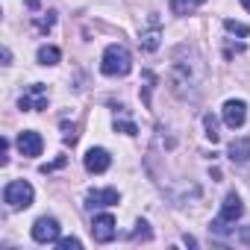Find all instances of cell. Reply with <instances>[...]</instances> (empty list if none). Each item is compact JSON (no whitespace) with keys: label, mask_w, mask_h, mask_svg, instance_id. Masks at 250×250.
<instances>
[{"label":"cell","mask_w":250,"mask_h":250,"mask_svg":"<svg viewBox=\"0 0 250 250\" xmlns=\"http://www.w3.org/2000/svg\"><path fill=\"white\" fill-rule=\"evenodd\" d=\"M241 6H244V9H247V12H250V0H241Z\"/></svg>","instance_id":"484cf974"},{"label":"cell","mask_w":250,"mask_h":250,"mask_svg":"<svg viewBox=\"0 0 250 250\" xmlns=\"http://www.w3.org/2000/svg\"><path fill=\"white\" fill-rule=\"evenodd\" d=\"M100 71L106 77H127L133 71V56L124 44H109L103 50V62H100Z\"/></svg>","instance_id":"7a4b0ae2"},{"label":"cell","mask_w":250,"mask_h":250,"mask_svg":"<svg viewBox=\"0 0 250 250\" xmlns=\"http://www.w3.org/2000/svg\"><path fill=\"white\" fill-rule=\"evenodd\" d=\"M241 212H244L241 197H238L235 191H229V194L224 197V203H221V215H218V221H224V224H235V221L241 218Z\"/></svg>","instance_id":"52a82bcc"},{"label":"cell","mask_w":250,"mask_h":250,"mask_svg":"<svg viewBox=\"0 0 250 250\" xmlns=\"http://www.w3.org/2000/svg\"><path fill=\"white\" fill-rule=\"evenodd\" d=\"M115 232H118V227H115V218L109 212H103V215H97L91 221V235H94L97 244H109L115 238Z\"/></svg>","instance_id":"5b68a950"},{"label":"cell","mask_w":250,"mask_h":250,"mask_svg":"<svg viewBox=\"0 0 250 250\" xmlns=\"http://www.w3.org/2000/svg\"><path fill=\"white\" fill-rule=\"evenodd\" d=\"M3 65H12V50L9 47H3Z\"/></svg>","instance_id":"603a6c76"},{"label":"cell","mask_w":250,"mask_h":250,"mask_svg":"<svg viewBox=\"0 0 250 250\" xmlns=\"http://www.w3.org/2000/svg\"><path fill=\"white\" fill-rule=\"evenodd\" d=\"M203 127H206V139L215 145L221 139V133H218V118L215 115H203Z\"/></svg>","instance_id":"9a60e30c"},{"label":"cell","mask_w":250,"mask_h":250,"mask_svg":"<svg viewBox=\"0 0 250 250\" xmlns=\"http://www.w3.org/2000/svg\"><path fill=\"white\" fill-rule=\"evenodd\" d=\"M121 200V194L115 188H91L88 197H85V206L94 209V206H115Z\"/></svg>","instance_id":"30bf717a"},{"label":"cell","mask_w":250,"mask_h":250,"mask_svg":"<svg viewBox=\"0 0 250 250\" xmlns=\"http://www.w3.org/2000/svg\"><path fill=\"white\" fill-rule=\"evenodd\" d=\"M159 42H162V30H159V21H153V27L142 33V39H139V44H142V50H147V53H153V50H159Z\"/></svg>","instance_id":"7c38bea8"},{"label":"cell","mask_w":250,"mask_h":250,"mask_svg":"<svg viewBox=\"0 0 250 250\" xmlns=\"http://www.w3.org/2000/svg\"><path fill=\"white\" fill-rule=\"evenodd\" d=\"M42 147H44V142L36 130H24L18 136V153L21 156H42Z\"/></svg>","instance_id":"ba28073f"},{"label":"cell","mask_w":250,"mask_h":250,"mask_svg":"<svg viewBox=\"0 0 250 250\" xmlns=\"http://www.w3.org/2000/svg\"><path fill=\"white\" fill-rule=\"evenodd\" d=\"M27 6H30V9H39L42 3H39V0H27Z\"/></svg>","instance_id":"d4e9b609"},{"label":"cell","mask_w":250,"mask_h":250,"mask_svg":"<svg viewBox=\"0 0 250 250\" xmlns=\"http://www.w3.org/2000/svg\"><path fill=\"white\" fill-rule=\"evenodd\" d=\"M62 130H65V145H77V127L68 121H62Z\"/></svg>","instance_id":"44dd1931"},{"label":"cell","mask_w":250,"mask_h":250,"mask_svg":"<svg viewBox=\"0 0 250 250\" xmlns=\"http://www.w3.org/2000/svg\"><path fill=\"white\" fill-rule=\"evenodd\" d=\"M206 0H171V9L177 12V15H191L197 6H203Z\"/></svg>","instance_id":"5bb4252c"},{"label":"cell","mask_w":250,"mask_h":250,"mask_svg":"<svg viewBox=\"0 0 250 250\" xmlns=\"http://www.w3.org/2000/svg\"><path fill=\"white\" fill-rule=\"evenodd\" d=\"M65 162H68V156H59L56 162H50V165H42V174H50V171H59V168H65Z\"/></svg>","instance_id":"7402d4cb"},{"label":"cell","mask_w":250,"mask_h":250,"mask_svg":"<svg viewBox=\"0 0 250 250\" xmlns=\"http://www.w3.org/2000/svg\"><path fill=\"white\" fill-rule=\"evenodd\" d=\"M109 165H112L109 150H103V147H91V150L85 153V171H88V174H103V171H109Z\"/></svg>","instance_id":"9c48e42d"},{"label":"cell","mask_w":250,"mask_h":250,"mask_svg":"<svg viewBox=\"0 0 250 250\" xmlns=\"http://www.w3.org/2000/svg\"><path fill=\"white\" fill-rule=\"evenodd\" d=\"M150 238H153L150 224H147V221H139L136 229H133V235H130V241H150Z\"/></svg>","instance_id":"2e32d148"},{"label":"cell","mask_w":250,"mask_h":250,"mask_svg":"<svg viewBox=\"0 0 250 250\" xmlns=\"http://www.w3.org/2000/svg\"><path fill=\"white\" fill-rule=\"evenodd\" d=\"M171 91L180 100H197L206 83V62L191 44H180L171 53V71H168Z\"/></svg>","instance_id":"6da1fadb"},{"label":"cell","mask_w":250,"mask_h":250,"mask_svg":"<svg viewBox=\"0 0 250 250\" xmlns=\"http://www.w3.org/2000/svg\"><path fill=\"white\" fill-rule=\"evenodd\" d=\"M227 156L235 162V165H244L250 159V136H241V139H232L229 147H227Z\"/></svg>","instance_id":"8fae6325"},{"label":"cell","mask_w":250,"mask_h":250,"mask_svg":"<svg viewBox=\"0 0 250 250\" xmlns=\"http://www.w3.org/2000/svg\"><path fill=\"white\" fill-rule=\"evenodd\" d=\"M36 59H39V65H56V62L62 59V53H59V47H53V44H44V47H39Z\"/></svg>","instance_id":"4fadbf2b"},{"label":"cell","mask_w":250,"mask_h":250,"mask_svg":"<svg viewBox=\"0 0 250 250\" xmlns=\"http://www.w3.org/2000/svg\"><path fill=\"white\" fill-rule=\"evenodd\" d=\"M33 21H36V27L44 33V30H50V27L56 24V12H47V15H36Z\"/></svg>","instance_id":"ac0fdd59"},{"label":"cell","mask_w":250,"mask_h":250,"mask_svg":"<svg viewBox=\"0 0 250 250\" xmlns=\"http://www.w3.org/2000/svg\"><path fill=\"white\" fill-rule=\"evenodd\" d=\"M115 130L118 133H127V136H139V127H136L133 121H118L115 118Z\"/></svg>","instance_id":"d6986e66"},{"label":"cell","mask_w":250,"mask_h":250,"mask_svg":"<svg viewBox=\"0 0 250 250\" xmlns=\"http://www.w3.org/2000/svg\"><path fill=\"white\" fill-rule=\"evenodd\" d=\"M224 27H227L229 33L241 36V39H247V36H250V27H247V24H238V21H232V18H227V21H224Z\"/></svg>","instance_id":"e0dca14e"},{"label":"cell","mask_w":250,"mask_h":250,"mask_svg":"<svg viewBox=\"0 0 250 250\" xmlns=\"http://www.w3.org/2000/svg\"><path fill=\"white\" fill-rule=\"evenodd\" d=\"M30 232H33V241H39V244H56L59 241V221L56 218H39Z\"/></svg>","instance_id":"277c9868"},{"label":"cell","mask_w":250,"mask_h":250,"mask_svg":"<svg viewBox=\"0 0 250 250\" xmlns=\"http://www.w3.org/2000/svg\"><path fill=\"white\" fill-rule=\"evenodd\" d=\"M33 197H36V191H33V186L27 180H12L3 188V203L9 209H27L33 203Z\"/></svg>","instance_id":"3957f363"},{"label":"cell","mask_w":250,"mask_h":250,"mask_svg":"<svg viewBox=\"0 0 250 250\" xmlns=\"http://www.w3.org/2000/svg\"><path fill=\"white\" fill-rule=\"evenodd\" d=\"M183 241H186L188 247H197V238H191V235H183Z\"/></svg>","instance_id":"cb8c5ba5"},{"label":"cell","mask_w":250,"mask_h":250,"mask_svg":"<svg viewBox=\"0 0 250 250\" xmlns=\"http://www.w3.org/2000/svg\"><path fill=\"white\" fill-rule=\"evenodd\" d=\"M247 121V103L244 100H227L224 103V124L229 130H238Z\"/></svg>","instance_id":"8992f818"},{"label":"cell","mask_w":250,"mask_h":250,"mask_svg":"<svg viewBox=\"0 0 250 250\" xmlns=\"http://www.w3.org/2000/svg\"><path fill=\"white\" fill-rule=\"evenodd\" d=\"M56 247H59V250H80V247H83V241H80V238H59V241H56Z\"/></svg>","instance_id":"ffe728a7"}]
</instances>
